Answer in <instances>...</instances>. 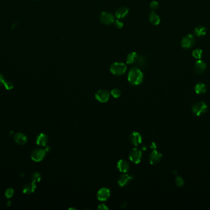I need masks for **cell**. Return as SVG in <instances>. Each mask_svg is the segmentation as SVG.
Returning a JSON list of instances; mask_svg holds the SVG:
<instances>
[{
	"label": "cell",
	"instance_id": "obj_1",
	"mask_svg": "<svg viewBox=\"0 0 210 210\" xmlns=\"http://www.w3.org/2000/svg\"><path fill=\"white\" fill-rule=\"evenodd\" d=\"M143 80V74L138 67L131 68L128 74V81L132 85H139Z\"/></svg>",
	"mask_w": 210,
	"mask_h": 210
},
{
	"label": "cell",
	"instance_id": "obj_2",
	"mask_svg": "<svg viewBox=\"0 0 210 210\" xmlns=\"http://www.w3.org/2000/svg\"><path fill=\"white\" fill-rule=\"evenodd\" d=\"M127 65L122 62H114L110 65L111 72L117 76L124 75L127 71Z\"/></svg>",
	"mask_w": 210,
	"mask_h": 210
},
{
	"label": "cell",
	"instance_id": "obj_3",
	"mask_svg": "<svg viewBox=\"0 0 210 210\" xmlns=\"http://www.w3.org/2000/svg\"><path fill=\"white\" fill-rule=\"evenodd\" d=\"M208 110L207 105L203 102H198L193 105L192 112L195 116L200 117L205 114Z\"/></svg>",
	"mask_w": 210,
	"mask_h": 210
},
{
	"label": "cell",
	"instance_id": "obj_4",
	"mask_svg": "<svg viewBox=\"0 0 210 210\" xmlns=\"http://www.w3.org/2000/svg\"><path fill=\"white\" fill-rule=\"evenodd\" d=\"M195 43V37L191 34H188L183 38L181 42L182 48L184 49H189L192 48Z\"/></svg>",
	"mask_w": 210,
	"mask_h": 210
},
{
	"label": "cell",
	"instance_id": "obj_5",
	"mask_svg": "<svg viewBox=\"0 0 210 210\" xmlns=\"http://www.w3.org/2000/svg\"><path fill=\"white\" fill-rule=\"evenodd\" d=\"M100 19L101 22L104 25H110L113 24L114 21V16L110 13L102 12L100 16Z\"/></svg>",
	"mask_w": 210,
	"mask_h": 210
},
{
	"label": "cell",
	"instance_id": "obj_6",
	"mask_svg": "<svg viewBox=\"0 0 210 210\" xmlns=\"http://www.w3.org/2000/svg\"><path fill=\"white\" fill-rule=\"evenodd\" d=\"M142 153L139 149L137 148H133L130 152L129 158L134 163L138 164L142 160Z\"/></svg>",
	"mask_w": 210,
	"mask_h": 210
},
{
	"label": "cell",
	"instance_id": "obj_7",
	"mask_svg": "<svg viewBox=\"0 0 210 210\" xmlns=\"http://www.w3.org/2000/svg\"><path fill=\"white\" fill-rule=\"evenodd\" d=\"M110 94L107 89H100L95 94L96 99L101 103L107 102L110 99Z\"/></svg>",
	"mask_w": 210,
	"mask_h": 210
},
{
	"label": "cell",
	"instance_id": "obj_8",
	"mask_svg": "<svg viewBox=\"0 0 210 210\" xmlns=\"http://www.w3.org/2000/svg\"><path fill=\"white\" fill-rule=\"evenodd\" d=\"M46 150L41 149H37L32 152L31 155V159L37 162H39L42 161L45 155H46Z\"/></svg>",
	"mask_w": 210,
	"mask_h": 210
},
{
	"label": "cell",
	"instance_id": "obj_9",
	"mask_svg": "<svg viewBox=\"0 0 210 210\" xmlns=\"http://www.w3.org/2000/svg\"><path fill=\"white\" fill-rule=\"evenodd\" d=\"M110 197V190L106 187L100 189L97 192V198L100 201H106Z\"/></svg>",
	"mask_w": 210,
	"mask_h": 210
},
{
	"label": "cell",
	"instance_id": "obj_10",
	"mask_svg": "<svg viewBox=\"0 0 210 210\" xmlns=\"http://www.w3.org/2000/svg\"><path fill=\"white\" fill-rule=\"evenodd\" d=\"M129 139L130 142L131 143V144H133L135 146H138L142 143V137L141 136V134L139 132L135 131L131 133L129 137Z\"/></svg>",
	"mask_w": 210,
	"mask_h": 210
},
{
	"label": "cell",
	"instance_id": "obj_11",
	"mask_svg": "<svg viewBox=\"0 0 210 210\" xmlns=\"http://www.w3.org/2000/svg\"><path fill=\"white\" fill-rule=\"evenodd\" d=\"M206 67H207L206 63L204 61L201 60V59L198 60L195 63V66H194L195 72L197 74H203L206 71Z\"/></svg>",
	"mask_w": 210,
	"mask_h": 210
},
{
	"label": "cell",
	"instance_id": "obj_12",
	"mask_svg": "<svg viewBox=\"0 0 210 210\" xmlns=\"http://www.w3.org/2000/svg\"><path fill=\"white\" fill-rule=\"evenodd\" d=\"M133 176L130 174H124L121 175L118 179V184L120 187H124L127 185L132 179Z\"/></svg>",
	"mask_w": 210,
	"mask_h": 210
},
{
	"label": "cell",
	"instance_id": "obj_13",
	"mask_svg": "<svg viewBox=\"0 0 210 210\" xmlns=\"http://www.w3.org/2000/svg\"><path fill=\"white\" fill-rule=\"evenodd\" d=\"M162 157V155L157 152L156 150H154L150 156H149V161L152 165H156L160 162Z\"/></svg>",
	"mask_w": 210,
	"mask_h": 210
},
{
	"label": "cell",
	"instance_id": "obj_14",
	"mask_svg": "<svg viewBox=\"0 0 210 210\" xmlns=\"http://www.w3.org/2000/svg\"><path fill=\"white\" fill-rule=\"evenodd\" d=\"M129 13V9L127 7L122 6L119 8L115 13V16L117 19H121L125 17Z\"/></svg>",
	"mask_w": 210,
	"mask_h": 210
},
{
	"label": "cell",
	"instance_id": "obj_15",
	"mask_svg": "<svg viewBox=\"0 0 210 210\" xmlns=\"http://www.w3.org/2000/svg\"><path fill=\"white\" fill-rule=\"evenodd\" d=\"M14 138L15 142L20 146L25 144L26 141H27L26 136L23 133L18 132V133L16 134Z\"/></svg>",
	"mask_w": 210,
	"mask_h": 210
},
{
	"label": "cell",
	"instance_id": "obj_16",
	"mask_svg": "<svg viewBox=\"0 0 210 210\" xmlns=\"http://www.w3.org/2000/svg\"><path fill=\"white\" fill-rule=\"evenodd\" d=\"M117 168L121 172H127L130 169V165L126 160H120L117 163Z\"/></svg>",
	"mask_w": 210,
	"mask_h": 210
},
{
	"label": "cell",
	"instance_id": "obj_17",
	"mask_svg": "<svg viewBox=\"0 0 210 210\" xmlns=\"http://www.w3.org/2000/svg\"><path fill=\"white\" fill-rule=\"evenodd\" d=\"M48 141V137L44 133L40 134L37 138V143L40 146H46Z\"/></svg>",
	"mask_w": 210,
	"mask_h": 210
},
{
	"label": "cell",
	"instance_id": "obj_18",
	"mask_svg": "<svg viewBox=\"0 0 210 210\" xmlns=\"http://www.w3.org/2000/svg\"><path fill=\"white\" fill-rule=\"evenodd\" d=\"M149 19L151 24L154 25H158L160 22V17L153 11L149 13Z\"/></svg>",
	"mask_w": 210,
	"mask_h": 210
},
{
	"label": "cell",
	"instance_id": "obj_19",
	"mask_svg": "<svg viewBox=\"0 0 210 210\" xmlns=\"http://www.w3.org/2000/svg\"><path fill=\"white\" fill-rule=\"evenodd\" d=\"M206 33V29L203 26H198L194 30V35L197 37L205 36Z\"/></svg>",
	"mask_w": 210,
	"mask_h": 210
},
{
	"label": "cell",
	"instance_id": "obj_20",
	"mask_svg": "<svg viewBox=\"0 0 210 210\" xmlns=\"http://www.w3.org/2000/svg\"><path fill=\"white\" fill-rule=\"evenodd\" d=\"M36 187H37V186H36V185H35L34 182H33L31 183H28L24 186L23 192L24 194H30L34 191Z\"/></svg>",
	"mask_w": 210,
	"mask_h": 210
},
{
	"label": "cell",
	"instance_id": "obj_21",
	"mask_svg": "<svg viewBox=\"0 0 210 210\" xmlns=\"http://www.w3.org/2000/svg\"><path fill=\"white\" fill-rule=\"evenodd\" d=\"M207 91L206 86L204 83H199L195 86V91L197 94H205Z\"/></svg>",
	"mask_w": 210,
	"mask_h": 210
},
{
	"label": "cell",
	"instance_id": "obj_22",
	"mask_svg": "<svg viewBox=\"0 0 210 210\" xmlns=\"http://www.w3.org/2000/svg\"><path fill=\"white\" fill-rule=\"evenodd\" d=\"M138 57V54L136 52H131L129 53L126 58V61L128 64H133L136 62Z\"/></svg>",
	"mask_w": 210,
	"mask_h": 210
},
{
	"label": "cell",
	"instance_id": "obj_23",
	"mask_svg": "<svg viewBox=\"0 0 210 210\" xmlns=\"http://www.w3.org/2000/svg\"><path fill=\"white\" fill-rule=\"evenodd\" d=\"M146 62H147L146 58L143 55L138 56V57L137 58V60L136 61V63L137 65L139 67H145V65L146 64Z\"/></svg>",
	"mask_w": 210,
	"mask_h": 210
},
{
	"label": "cell",
	"instance_id": "obj_24",
	"mask_svg": "<svg viewBox=\"0 0 210 210\" xmlns=\"http://www.w3.org/2000/svg\"><path fill=\"white\" fill-rule=\"evenodd\" d=\"M192 56L194 58L200 60L203 56V51L201 49H195L192 52Z\"/></svg>",
	"mask_w": 210,
	"mask_h": 210
},
{
	"label": "cell",
	"instance_id": "obj_25",
	"mask_svg": "<svg viewBox=\"0 0 210 210\" xmlns=\"http://www.w3.org/2000/svg\"><path fill=\"white\" fill-rule=\"evenodd\" d=\"M41 179V174L40 173L38 172H34L32 174V176H31V179L33 180V182H39Z\"/></svg>",
	"mask_w": 210,
	"mask_h": 210
},
{
	"label": "cell",
	"instance_id": "obj_26",
	"mask_svg": "<svg viewBox=\"0 0 210 210\" xmlns=\"http://www.w3.org/2000/svg\"><path fill=\"white\" fill-rule=\"evenodd\" d=\"M111 94L114 98H118L121 94V91L118 88H114L111 90Z\"/></svg>",
	"mask_w": 210,
	"mask_h": 210
},
{
	"label": "cell",
	"instance_id": "obj_27",
	"mask_svg": "<svg viewBox=\"0 0 210 210\" xmlns=\"http://www.w3.org/2000/svg\"><path fill=\"white\" fill-rule=\"evenodd\" d=\"M184 184V179L180 176H177L176 178V184L178 187H183Z\"/></svg>",
	"mask_w": 210,
	"mask_h": 210
},
{
	"label": "cell",
	"instance_id": "obj_28",
	"mask_svg": "<svg viewBox=\"0 0 210 210\" xmlns=\"http://www.w3.org/2000/svg\"><path fill=\"white\" fill-rule=\"evenodd\" d=\"M159 4L156 1H152L151 4H150V8L151 9L152 11H154L155 10L157 9L158 8H159Z\"/></svg>",
	"mask_w": 210,
	"mask_h": 210
},
{
	"label": "cell",
	"instance_id": "obj_29",
	"mask_svg": "<svg viewBox=\"0 0 210 210\" xmlns=\"http://www.w3.org/2000/svg\"><path fill=\"white\" fill-rule=\"evenodd\" d=\"M14 193V190L12 189H11V188H9V189H8L6 190V191L5 192V195H6V198H11L13 196Z\"/></svg>",
	"mask_w": 210,
	"mask_h": 210
},
{
	"label": "cell",
	"instance_id": "obj_30",
	"mask_svg": "<svg viewBox=\"0 0 210 210\" xmlns=\"http://www.w3.org/2000/svg\"><path fill=\"white\" fill-rule=\"evenodd\" d=\"M113 24H114V26L117 28H122L124 26V24L121 21H120L119 19L114 20Z\"/></svg>",
	"mask_w": 210,
	"mask_h": 210
},
{
	"label": "cell",
	"instance_id": "obj_31",
	"mask_svg": "<svg viewBox=\"0 0 210 210\" xmlns=\"http://www.w3.org/2000/svg\"><path fill=\"white\" fill-rule=\"evenodd\" d=\"M4 85L5 86V88L7 89H11L12 88H13V84L10 82V81H7V82H5L4 83Z\"/></svg>",
	"mask_w": 210,
	"mask_h": 210
},
{
	"label": "cell",
	"instance_id": "obj_32",
	"mask_svg": "<svg viewBox=\"0 0 210 210\" xmlns=\"http://www.w3.org/2000/svg\"><path fill=\"white\" fill-rule=\"evenodd\" d=\"M98 208L100 210H107V209H108V208L107 206L106 205H104V204L99 205Z\"/></svg>",
	"mask_w": 210,
	"mask_h": 210
},
{
	"label": "cell",
	"instance_id": "obj_33",
	"mask_svg": "<svg viewBox=\"0 0 210 210\" xmlns=\"http://www.w3.org/2000/svg\"><path fill=\"white\" fill-rule=\"evenodd\" d=\"M5 83V80L3 77V76L0 74V86H2V85H4V83Z\"/></svg>",
	"mask_w": 210,
	"mask_h": 210
}]
</instances>
